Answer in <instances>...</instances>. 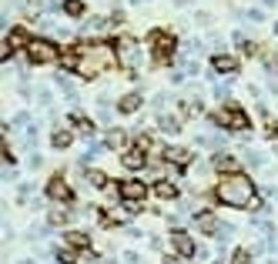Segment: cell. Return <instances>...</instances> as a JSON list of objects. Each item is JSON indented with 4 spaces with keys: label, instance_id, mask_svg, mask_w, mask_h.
Listing matches in <instances>:
<instances>
[{
    "label": "cell",
    "instance_id": "obj_14",
    "mask_svg": "<svg viewBox=\"0 0 278 264\" xmlns=\"http://www.w3.org/2000/svg\"><path fill=\"white\" fill-rule=\"evenodd\" d=\"M198 227H201L205 234H218V227H221V224H218L215 214H201V217H198Z\"/></svg>",
    "mask_w": 278,
    "mask_h": 264
},
{
    "label": "cell",
    "instance_id": "obj_30",
    "mask_svg": "<svg viewBox=\"0 0 278 264\" xmlns=\"http://www.w3.org/2000/svg\"><path fill=\"white\" fill-rule=\"evenodd\" d=\"M194 257H198V261H208V257H211V251H208V248H198V251H194Z\"/></svg>",
    "mask_w": 278,
    "mask_h": 264
},
{
    "label": "cell",
    "instance_id": "obj_22",
    "mask_svg": "<svg viewBox=\"0 0 278 264\" xmlns=\"http://www.w3.org/2000/svg\"><path fill=\"white\" fill-rule=\"evenodd\" d=\"M67 244H71V248H88V234H80V231L67 234Z\"/></svg>",
    "mask_w": 278,
    "mask_h": 264
},
{
    "label": "cell",
    "instance_id": "obj_33",
    "mask_svg": "<svg viewBox=\"0 0 278 264\" xmlns=\"http://www.w3.org/2000/svg\"><path fill=\"white\" fill-rule=\"evenodd\" d=\"M124 261L127 264H137V254H134V251H124Z\"/></svg>",
    "mask_w": 278,
    "mask_h": 264
},
{
    "label": "cell",
    "instance_id": "obj_26",
    "mask_svg": "<svg viewBox=\"0 0 278 264\" xmlns=\"http://www.w3.org/2000/svg\"><path fill=\"white\" fill-rule=\"evenodd\" d=\"M91 184H94V187H107V177H104L101 171H91Z\"/></svg>",
    "mask_w": 278,
    "mask_h": 264
},
{
    "label": "cell",
    "instance_id": "obj_3",
    "mask_svg": "<svg viewBox=\"0 0 278 264\" xmlns=\"http://www.w3.org/2000/svg\"><path fill=\"white\" fill-rule=\"evenodd\" d=\"M118 57H121V67H124L131 77H134L137 71H141V60H144V50L137 47V40H131V37H124L121 40V50H118Z\"/></svg>",
    "mask_w": 278,
    "mask_h": 264
},
{
    "label": "cell",
    "instance_id": "obj_17",
    "mask_svg": "<svg viewBox=\"0 0 278 264\" xmlns=\"http://www.w3.org/2000/svg\"><path fill=\"white\" fill-rule=\"evenodd\" d=\"M124 168H131V171L144 168V154L137 151V147H134V151H127V154H124Z\"/></svg>",
    "mask_w": 278,
    "mask_h": 264
},
{
    "label": "cell",
    "instance_id": "obj_9",
    "mask_svg": "<svg viewBox=\"0 0 278 264\" xmlns=\"http://www.w3.org/2000/svg\"><path fill=\"white\" fill-rule=\"evenodd\" d=\"M158 127H161V134H171V137H175V134H181V120L161 114V117H158Z\"/></svg>",
    "mask_w": 278,
    "mask_h": 264
},
{
    "label": "cell",
    "instance_id": "obj_24",
    "mask_svg": "<svg viewBox=\"0 0 278 264\" xmlns=\"http://www.w3.org/2000/svg\"><path fill=\"white\" fill-rule=\"evenodd\" d=\"M104 144H107V147H121V144H124V134H121V130H111V134L104 137Z\"/></svg>",
    "mask_w": 278,
    "mask_h": 264
},
{
    "label": "cell",
    "instance_id": "obj_21",
    "mask_svg": "<svg viewBox=\"0 0 278 264\" xmlns=\"http://www.w3.org/2000/svg\"><path fill=\"white\" fill-rule=\"evenodd\" d=\"M97 117L111 120V101H107V97H97Z\"/></svg>",
    "mask_w": 278,
    "mask_h": 264
},
{
    "label": "cell",
    "instance_id": "obj_28",
    "mask_svg": "<svg viewBox=\"0 0 278 264\" xmlns=\"http://www.w3.org/2000/svg\"><path fill=\"white\" fill-rule=\"evenodd\" d=\"M80 10H84V7H80V0H67V14H74V17H77Z\"/></svg>",
    "mask_w": 278,
    "mask_h": 264
},
{
    "label": "cell",
    "instance_id": "obj_16",
    "mask_svg": "<svg viewBox=\"0 0 278 264\" xmlns=\"http://www.w3.org/2000/svg\"><path fill=\"white\" fill-rule=\"evenodd\" d=\"M80 30H84V34H104V30H107V20H104V17H91Z\"/></svg>",
    "mask_w": 278,
    "mask_h": 264
},
{
    "label": "cell",
    "instance_id": "obj_10",
    "mask_svg": "<svg viewBox=\"0 0 278 264\" xmlns=\"http://www.w3.org/2000/svg\"><path fill=\"white\" fill-rule=\"evenodd\" d=\"M137 107H141V94H124V97L118 101V111H121V114H134Z\"/></svg>",
    "mask_w": 278,
    "mask_h": 264
},
{
    "label": "cell",
    "instance_id": "obj_35",
    "mask_svg": "<svg viewBox=\"0 0 278 264\" xmlns=\"http://www.w3.org/2000/svg\"><path fill=\"white\" fill-rule=\"evenodd\" d=\"M271 34H275V37H278V20H275V24H271Z\"/></svg>",
    "mask_w": 278,
    "mask_h": 264
},
{
    "label": "cell",
    "instance_id": "obj_7",
    "mask_svg": "<svg viewBox=\"0 0 278 264\" xmlns=\"http://www.w3.org/2000/svg\"><path fill=\"white\" fill-rule=\"evenodd\" d=\"M218 120H221V124H231V127H238V130L248 127V120H245V114H241V111H221V114H218Z\"/></svg>",
    "mask_w": 278,
    "mask_h": 264
},
{
    "label": "cell",
    "instance_id": "obj_6",
    "mask_svg": "<svg viewBox=\"0 0 278 264\" xmlns=\"http://www.w3.org/2000/svg\"><path fill=\"white\" fill-rule=\"evenodd\" d=\"M171 244H175V251H178L181 257H191L194 251H198L194 244H191V238H188L184 231H175V234H171Z\"/></svg>",
    "mask_w": 278,
    "mask_h": 264
},
{
    "label": "cell",
    "instance_id": "obj_37",
    "mask_svg": "<svg viewBox=\"0 0 278 264\" xmlns=\"http://www.w3.org/2000/svg\"><path fill=\"white\" fill-rule=\"evenodd\" d=\"M271 4H278V0H265V7H271Z\"/></svg>",
    "mask_w": 278,
    "mask_h": 264
},
{
    "label": "cell",
    "instance_id": "obj_19",
    "mask_svg": "<svg viewBox=\"0 0 278 264\" xmlns=\"http://www.w3.org/2000/svg\"><path fill=\"white\" fill-rule=\"evenodd\" d=\"M104 147H107V144H97V141H91V147H88V151H84V154H80V164L88 168V164H91V160H94L97 154L104 151Z\"/></svg>",
    "mask_w": 278,
    "mask_h": 264
},
{
    "label": "cell",
    "instance_id": "obj_8",
    "mask_svg": "<svg viewBox=\"0 0 278 264\" xmlns=\"http://www.w3.org/2000/svg\"><path fill=\"white\" fill-rule=\"evenodd\" d=\"M47 194H50V197H54V201H71V187L64 184L61 177H54V181H50V187H47Z\"/></svg>",
    "mask_w": 278,
    "mask_h": 264
},
{
    "label": "cell",
    "instance_id": "obj_15",
    "mask_svg": "<svg viewBox=\"0 0 278 264\" xmlns=\"http://www.w3.org/2000/svg\"><path fill=\"white\" fill-rule=\"evenodd\" d=\"M164 160H168V164H188V151H181V147H168Z\"/></svg>",
    "mask_w": 278,
    "mask_h": 264
},
{
    "label": "cell",
    "instance_id": "obj_39",
    "mask_svg": "<svg viewBox=\"0 0 278 264\" xmlns=\"http://www.w3.org/2000/svg\"><path fill=\"white\" fill-rule=\"evenodd\" d=\"M271 264H278V261H271Z\"/></svg>",
    "mask_w": 278,
    "mask_h": 264
},
{
    "label": "cell",
    "instance_id": "obj_36",
    "mask_svg": "<svg viewBox=\"0 0 278 264\" xmlns=\"http://www.w3.org/2000/svg\"><path fill=\"white\" fill-rule=\"evenodd\" d=\"M20 264H37V261H31V257H24V261H20Z\"/></svg>",
    "mask_w": 278,
    "mask_h": 264
},
{
    "label": "cell",
    "instance_id": "obj_1",
    "mask_svg": "<svg viewBox=\"0 0 278 264\" xmlns=\"http://www.w3.org/2000/svg\"><path fill=\"white\" fill-rule=\"evenodd\" d=\"M114 67H121V57L111 44H84V47H74V54L64 57V71L80 74L84 80H94Z\"/></svg>",
    "mask_w": 278,
    "mask_h": 264
},
{
    "label": "cell",
    "instance_id": "obj_38",
    "mask_svg": "<svg viewBox=\"0 0 278 264\" xmlns=\"http://www.w3.org/2000/svg\"><path fill=\"white\" fill-rule=\"evenodd\" d=\"M131 4H141V0H131Z\"/></svg>",
    "mask_w": 278,
    "mask_h": 264
},
{
    "label": "cell",
    "instance_id": "obj_18",
    "mask_svg": "<svg viewBox=\"0 0 278 264\" xmlns=\"http://www.w3.org/2000/svg\"><path fill=\"white\" fill-rule=\"evenodd\" d=\"M241 160H245V164H248V168H252V171L265 168V157H262V154H258V151H245V154H241Z\"/></svg>",
    "mask_w": 278,
    "mask_h": 264
},
{
    "label": "cell",
    "instance_id": "obj_27",
    "mask_svg": "<svg viewBox=\"0 0 278 264\" xmlns=\"http://www.w3.org/2000/svg\"><path fill=\"white\" fill-rule=\"evenodd\" d=\"M228 94H231L228 84H215V97H218V101H228Z\"/></svg>",
    "mask_w": 278,
    "mask_h": 264
},
{
    "label": "cell",
    "instance_id": "obj_2",
    "mask_svg": "<svg viewBox=\"0 0 278 264\" xmlns=\"http://www.w3.org/2000/svg\"><path fill=\"white\" fill-rule=\"evenodd\" d=\"M255 194H258V191H255L252 177L241 174V171L225 174L221 181H218V187H215V197L221 201L225 208H238V211L252 208V204H255Z\"/></svg>",
    "mask_w": 278,
    "mask_h": 264
},
{
    "label": "cell",
    "instance_id": "obj_34",
    "mask_svg": "<svg viewBox=\"0 0 278 264\" xmlns=\"http://www.w3.org/2000/svg\"><path fill=\"white\" fill-rule=\"evenodd\" d=\"M188 4H191V0H175V7H188Z\"/></svg>",
    "mask_w": 278,
    "mask_h": 264
},
{
    "label": "cell",
    "instance_id": "obj_20",
    "mask_svg": "<svg viewBox=\"0 0 278 264\" xmlns=\"http://www.w3.org/2000/svg\"><path fill=\"white\" fill-rule=\"evenodd\" d=\"M50 141H54V147H67V144H71V141H74V134H71V130H67V127H61V130H57L54 137H50Z\"/></svg>",
    "mask_w": 278,
    "mask_h": 264
},
{
    "label": "cell",
    "instance_id": "obj_12",
    "mask_svg": "<svg viewBox=\"0 0 278 264\" xmlns=\"http://www.w3.org/2000/svg\"><path fill=\"white\" fill-rule=\"evenodd\" d=\"M211 64H215L218 74H235V67H238V64H235V57H228V54H218Z\"/></svg>",
    "mask_w": 278,
    "mask_h": 264
},
{
    "label": "cell",
    "instance_id": "obj_11",
    "mask_svg": "<svg viewBox=\"0 0 278 264\" xmlns=\"http://www.w3.org/2000/svg\"><path fill=\"white\" fill-rule=\"evenodd\" d=\"M211 168H218V171H225V174H231V171H235V157H231V154H225V151H218L215 157H211Z\"/></svg>",
    "mask_w": 278,
    "mask_h": 264
},
{
    "label": "cell",
    "instance_id": "obj_5",
    "mask_svg": "<svg viewBox=\"0 0 278 264\" xmlns=\"http://www.w3.org/2000/svg\"><path fill=\"white\" fill-rule=\"evenodd\" d=\"M118 194H121V201H124V204H137V201L148 194V187H144L141 181H124V184L118 187Z\"/></svg>",
    "mask_w": 278,
    "mask_h": 264
},
{
    "label": "cell",
    "instance_id": "obj_25",
    "mask_svg": "<svg viewBox=\"0 0 278 264\" xmlns=\"http://www.w3.org/2000/svg\"><path fill=\"white\" fill-rule=\"evenodd\" d=\"M158 194L161 197H175V184L171 181H158Z\"/></svg>",
    "mask_w": 278,
    "mask_h": 264
},
{
    "label": "cell",
    "instance_id": "obj_29",
    "mask_svg": "<svg viewBox=\"0 0 278 264\" xmlns=\"http://www.w3.org/2000/svg\"><path fill=\"white\" fill-rule=\"evenodd\" d=\"M24 124H31V114H17V117H14V127H24Z\"/></svg>",
    "mask_w": 278,
    "mask_h": 264
},
{
    "label": "cell",
    "instance_id": "obj_13",
    "mask_svg": "<svg viewBox=\"0 0 278 264\" xmlns=\"http://www.w3.org/2000/svg\"><path fill=\"white\" fill-rule=\"evenodd\" d=\"M54 87L64 90V97H67V101H77V90H74V84L64 77V74H57V77H54Z\"/></svg>",
    "mask_w": 278,
    "mask_h": 264
},
{
    "label": "cell",
    "instance_id": "obj_31",
    "mask_svg": "<svg viewBox=\"0 0 278 264\" xmlns=\"http://www.w3.org/2000/svg\"><path fill=\"white\" fill-rule=\"evenodd\" d=\"M27 164H31V168H40V164H44V157H40V154H31V160H27Z\"/></svg>",
    "mask_w": 278,
    "mask_h": 264
},
{
    "label": "cell",
    "instance_id": "obj_4",
    "mask_svg": "<svg viewBox=\"0 0 278 264\" xmlns=\"http://www.w3.org/2000/svg\"><path fill=\"white\" fill-rule=\"evenodd\" d=\"M27 60H31V64H54L57 47L50 40H31V44H27Z\"/></svg>",
    "mask_w": 278,
    "mask_h": 264
},
{
    "label": "cell",
    "instance_id": "obj_23",
    "mask_svg": "<svg viewBox=\"0 0 278 264\" xmlns=\"http://www.w3.org/2000/svg\"><path fill=\"white\" fill-rule=\"evenodd\" d=\"M71 211H50V224H67V221H71Z\"/></svg>",
    "mask_w": 278,
    "mask_h": 264
},
{
    "label": "cell",
    "instance_id": "obj_32",
    "mask_svg": "<svg viewBox=\"0 0 278 264\" xmlns=\"http://www.w3.org/2000/svg\"><path fill=\"white\" fill-rule=\"evenodd\" d=\"M164 101H168V94H154V107H158V111L164 107Z\"/></svg>",
    "mask_w": 278,
    "mask_h": 264
}]
</instances>
